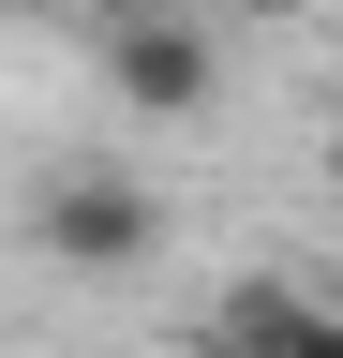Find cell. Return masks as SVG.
Instances as JSON below:
<instances>
[{
	"label": "cell",
	"mask_w": 343,
	"mask_h": 358,
	"mask_svg": "<svg viewBox=\"0 0 343 358\" xmlns=\"http://www.w3.org/2000/svg\"><path fill=\"white\" fill-rule=\"evenodd\" d=\"M0 15H15V0H0Z\"/></svg>",
	"instance_id": "cell-8"
},
{
	"label": "cell",
	"mask_w": 343,
	"mask_h": 358,
	"mask_svg": "<svg viewBox=\"0 0 343 358\" xmlns=\"http://www.w3.org/2000/svg\"><path fill=\"white\" fill-rule=\"evenodd\" d=\"M194 358H224V343H194Z\"/></svg>",
	"instance_id": "cell-7"
},
{
	"label": "cell",
	"mask_w": 343,
	"mask_h": 358,
	"mask_svg": "<svg viewBox=\"0 0 343 358\" xmlns=\"http://www.w3.org/2000/svg\"><path fill=\"white\" fill-rule=\"evenodd\" d=\"M105 15H135V0H105Z\"/></svg>",
	"instance_id": "cell-6"
},
{
	"label": "cell",
	"mask_w": 343,
	"mask_h": 358,
	"mask_svg": "<svg viewBox=\"0 0 343 358\" xmlns=\"http://www.w3.org/2000/svg\"><path fill=\"white\" fill-rule=\"evenodd\" d=\"M239 15H328V0H239Z\"/></svg>",
	"instance_id": "cell-4"
},
{
	"label": "cell",
	"mask_w": 343,
	"mask_h": 358,
	"mask_svg": "<svg viewBox=\"0 0 343 358\" xmlns=\"http://www.w3.org/2000/svg\"><path fill=\"white\" fill-rule=\"evenodd\" d=\"M328 194H343V105H328Z\"/></svg>",
	"instance_id": "cell-5"
},
{
	"label": "cell",
	"mask_w": 343,
	"mask_h": 358,
	"mask_svg": "<svg viewBox=\"0 0 343 358\" xmlns=\"http://www.w3.org/2000/svg\"><path fill=\"white\" fill-rule=\"evenodd\" d=\"M284 358H343V313H298V329H284Z\"/></svg>",
	"instance_id": "cell-3"
},
{
	"label": "cell",
	"mask_w": 343,
	"mask_h": 358,
	"mask_svg": "<svg viewBox=\"0 0 343 358\" xmlns=\"http://www.w3.org/2000/svg\"><path fill=\"white\" fill-rule=\"evenodd\" d=\"M30 239H45V268H75V284H119V268L164 254V194L119 164H60L45 194H30Z\"/></svg>",
	"instance_id": "cell-1"
},
{
	"label": "cell",
	"mask_w": 343,
	"mask_h": 358,
	"mask_svg": "<svg viewBox=\"0 0 343 358\" xmlns=\"http://www.w3.org/2000/svg\"><path fill=\"white\" fill-rule=\"evenodd\" d=\"M105 90H119L135 120H194L209 90H224V45H209V15H164V0L105 15Z\"/></svg>",
	"instance_id": "cell-2"
}]
</instances>
